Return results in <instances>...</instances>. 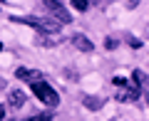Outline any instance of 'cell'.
Returning <instances> with one entry per match:
<instances>
[{"instance_id":"1","label":"cell","mask_w":149,"mask_h":121,"mask_svg":"<svg viewBox=\"0 0 149 121\" xmlns=\"http://www.w3.org/2000/svg\"><path fill=\"white\" fill-rule=\"evenodd\" d=\"M13 22H25V25L35 27L37 32H42V35H57L60 32V22L55 20H47V17H35V15H27V17H13Z\"/></svg>"},{"instance_id":"2","label":"cell","mask_w":149,"mask_h":121,"mask_svg":"<svg viewBox=\"0 0 149 121\" xmlns=\"http://www.w3.org/2000/svg\"><path fill=\"white\" fill-rule=\"evenodd\" d=\"M30 87H32V91H35V96L42 101L45 106H50V109H52V106L60 104V94L55 91V87L47 84V82H42V79H40V82H32Z\"/></svg>"},{"instance_id":"3","label":"cell","mask_w":149,"mask_h":121,"mask_svg":"<svg viewBox=\"0 0 149 121\" xmlns=\"http://www.w3.org/2000/svg\"><path fill=\"white\" fill-rule=\"evenodd\" d=\"M42 5H45V10H47L50 15H55V22H70V20H72L70 10L60 3V0H45Z\"/></svg>"},{"instance_id":"4","label":"cell","mask_w":149,"mask_h":121,"mask_svg":"<svg viewBox=\"0 0 149 121\" xmlns=\"http://www.w3.org/2000/svg\"><path fill=\"white\" fill-rule=\"evenodd\" d=\"M139 94H142V91H139L137 87H132V84H129V79H127V84H124V87H117V94H114V96H117L119 101H137Z\"/></svg>"},{"instance_id":"5","label":"cell","mask_w":149,"mask_h":121,"mask_svg":"<svg viewBox=\"0 0 149 121\" xmlns=\"http://www.w3.org/2000/svg\"><path fill=\"white\" fill-rule=\"evenodd\" d=\"M15 77L17 79H22V82H40L42 79V74L37 72V69H27V67H20V69H15Z\"/></svg>"},{"instance_id":"6","label":"cell","mask_w":149,"mask_h":121,"mask_svg":"<svg viewBox=\"0 0 149 121\" xmlns=\"http://www.w3.org/2000/svg\"><path fill=\"white\" fill-rule=\"evenodd\" d=\"M8 106H13V109L25 106V91L22 89H10L8 91Z\"/></svg>"},{"instance_id":"7","label":"cell","mask_w":149,"mask_h":121,"mask_svg":"<svg viewBox=\"0 0 149 121\" xmlns=\"http://www.w3.org/2000/svg\"><path fill=\"white\" fill-rule=\"evenodd\" d=\"M72 45L80 50V52H92V50H95V45H92L85 35H80V32H74V35H72Z\"/></svg>"},{"instance_id":"8","label":"cell","mask_w":149,"mask_h":121,"mask_svg":"<svg viewBox=\"0 0 149 121\" xmlns=\"http://www.w3.org/2000/svg\"><path fill=\"white\" fill-rule=\"evenodd\" d=\"M129 84L137 87L139 91H144V74L139 72V69H134V72H132V77H129Z\"/></svg>"},{"instance_id":"9","label":"cell","mask_w":149,"mask_h":121,"mask_svg":"<svg viewBox=\"0 0 149 121\" xmlns=\"http://www.w3.org/2000/svg\"><path fill=\"white\" fill-rule=\"evenodd\" d=\"M85 106L92 109V111H100L102 109V99L100 96H85Z\"/></svg>"},{"instance_id":"10","label":"cell","mask_w":149,"mask_h":121,"mask_svg":"<svg viewBox=\"0 0 149 121\" xmlns=\"http://www.w3.org/2000/svg\"><path fill=\"white\" fill-rule=\"evenodd\" d=\"M22 121H52V114L50 111H42V114H35V116H27Z\"/></svg>"},{"instance_id":"11","label":"cell","mask_w":149,"mask_h":121,"mask_svg":"<svg viewBox=\"0 0 149 121\" xmlns=\"http://www.w3.org/2000/svg\"><path fill=\"white\" fill-rule=\"evenodd\" d=\"M70 5H74V10H77V12H85L87 8L92 5V3H87V0H72V3H70Z\"/></svg>"},{"instance_id":"12","label":"cell","mask_w":149,"mask_h":121,"mask_svg":"<svg viewBox=\"0 0 149 121\" xmlns=\"http://www.w3.org/2000/svg\"><path fill=\"white\" fill-rule=\"evenodd\" d=\"M104 47H107V50H114V47H117V42H114L112 37H107V40H104Z\"/></svg>"},{"instance_id":"13","label":"cell","mask_w":149,"mask_h":121,"mask_svg":"<svg viewBox=\"0 0 149 121\" xmlns=\"http://www.w3.org/2000/svg\"><path fill=\"white\" fill-rule=\"evenodd\" d=\"M129 45H132V50H139V47H142V40H134V37H132Z\"/></svg>"},{"instance_id":"14","label":"cell","mask_w":149,"mask_h":121,"mask_svg":"<svg viewBox=\"0 0 149 121\" xmlns=\"http://www.w3.org/2000/svg\"><path fill=\"white\" fill-rule=\"evenodd\" d=\"M3 116H5V106L0 104V121H3Z\"/></svg>"},{"instance_id":"15","label":"cell","mask_w":149,"mask_h":121,"mask_svg":"<svg viewBox=\"0 0 149 121\" xmlns=\"http://www.w3.org/2000/svg\"><path fill=\"white\" fill-rule=\"evenodd\" d=\"M0 52H3V42H0Z\"/></svg>"}]
</instances>
